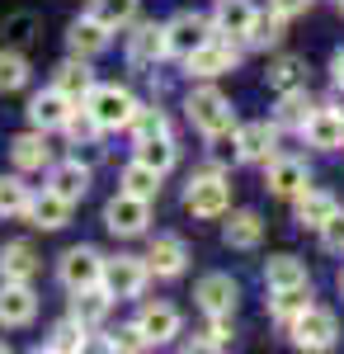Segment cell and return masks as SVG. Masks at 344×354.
<instances>
[{
	"label": "cell",
	"mask_w": 344,
	"mask_h": 354,
	"mask_svg": "<svg viewBox=\"0 0 344 354\" xmlns=\"http://www.w3.org/2000/svg\"><path fill=\"white\" fill-rule=\"evenodd\" d=\"M80 104L90 109V118H95L99 128H128V118H133V109H137L133 90H123V85H90V95H85Z\"/></svg>",
	"instance_id": "cell-1"
},
{
	"label": "cell",
	"mask_w": 344,
	"mask_h": 354,
	"mask_svg": "<svg viewBox=\"0 0 344 354\" xmlns=\"http://www.w3.org/2000/svg\"><path fill=\"white\" fill-rule=\"evenodd\" d=\"M184 208L193 213V218H222V213L231 208V185H227L217 170L193 175L189 189H184Z\"/></svg>",
	"instance_id": "cell-2"
},
{
	"label": "cell",
	"mask_w": 344,
	"mask_h": 354,
	"mask_svg": "<svg viewBox=\"0 0 344 354\" xmlns=\"http://www.w3.org/2000/svg\"><path fill=\"white\" fill-rule=\"evenodd\" d=\"M146 260H137V255H113L104 260V274H99V288H104L108 298H137L142 288H146Z\"/></svg>",
	"instance_id": "cell-3"
},
{
	"label": "cell",
	"mask_w": 344,
	"mask_h": 354,
	"mask_svg": "<svg viewBox=\"0 0 344 354\" xmlns=\"http://www.w3.org/2000/svg\"><path fill=\"white\" fill-rule=\"evenodd\" d=\"M288 326H292V345H297V350H330L335 335H340L335 312H325V307H307V312H297Z\"/></svg>",
	"instance_id": "cell-4"
},
{
	"label": "cell",
	"mask_w": 344,
	"mask_h": 354,
	"mask_svg": "<svg viewBox=\"0 0 344 354\" xmlns=\"http://www.w3.org/2000/svg\"><path fill=\"white\" fill-rule=\"evenodd\" d=\"M146 222H151V203L146 198H137V194H113L104 208V227L113 236H142L146 232Z\"/></svg>",
	"instance_id": "cell-5"
},
{
	"label": "cell",
	"mask_w": 344,
	"mask_h": 354,
	"mask_svg": "<svg viewBox=\"0 0 344 354\" xmlns=\"http://www.w3.org/2000/svg\"><path fill=\"white\" fill-rule=\"evenodd\" d=\"M184 109H189V123H193L198 133H217V128H231V123H236V118H231V104H227V95L212 90V85L193 90Z\"/></svg>",
	"instance_id": "cell-6"
},
{
	"label": "cell",
	"mask_w": 344,
	"mask_h": 354,
	"mask_svg": "<svg viewBox=\"0 0 344 354\" xmlns=\"http://www.w3.org/2000/svg\"><path fill=\"white\" fill-rule=\"evenodd\" d=\"M57 274H61V283H66L71 293H76V288H95L99 274H104V255H99L95 245H71V250L61 255Z\"/></svg>",
	"instance_id": "cell-7"
},
{
	"label": "cell",
	"mask_w": 344,
	"mask_h": 354,
	"mask_svg": "<svg viewBox=\"0 0 344 354\" xmlns=\"http://www.w3.org/2000/svg\"><path fill=\"white\" fill-rule=\"evenodd\" d=\"M165 28V53L170 57H189L198 43H208L212 33V19H203V15H193V10H184V15H175L170 24H160Z\"/></svg>",
	"instance_id": "cell-8"
},
{
	"label": "cell",
	"mask_w": 344,
	"mask_h": 354,
	"mask_svg": "<svg viewBox=\"0 0 344 354\" xmlns=\"http://www.w3.org/2000/svg\"><path fill=\"white\" fill-rule=\"evenodd\" d=\"M184 66H189V76H222V71H231L236 66V48L227 43V38H208V43H198L193 53L184 57Z\"/></svg>",
	"instance_id": "cell-9"
},
{
	"label": "cell",
	"mask_w": 344,
	"mask_h": 354,
	"mask_svg": "<svg viewBox=\"0 0 344 354\" xmlns=\"http://www.w3.org/2000/svg\"><path fill=\"white\" fill-rule=\"evenodd\" d=\"M193 298H198V307L208 317H231L236 312V279L231 274H203L198 288H193Z\"/></svg>",
	"instance_id": "cell-10"
},
{
	"label": "cell",
	"mask_w": 344,
	"mask_h": 354,
	"mask_svg": "<svg viewBox=\"0 0 344 354\" xmlns=\"http://www.w3.org/2000/svg\"><path fill=\"white\" fill-rule=\"evenodd\" d=\"M38 317V298L28 283H5L0 279V326H28Z\"/></svg>",
	"instance_id": "cell-11"
},
{
	"label": "cell",
	"mask_w": 344,
	"mask_h": 354,
	"mask_svg": "<svg viewBox=\"0 0 344 354\" xmlns=\"http://www.w3.org/2000/svg\"><path fill=\"white\" fill-rule=\"evenodd\" d=\"M302 137H307V147L340 151V147H344V113L340 109H316L307 123H302Z\"/></svg>",
	"instance_id": "cell-12"
},
{
	"label": "cell",
	"mask_w": 344,
	"mask_h": 354,
	"mask_svg": "<svg viewBox=\"0 0 344 354\" xmlns=\"http://www.w3.org/2000/svg\"><path fill=\"white\" fill-rule=\"evenodd\" d=\"M38 250L28 241H5L0 245V279L5 283H33V274H38Z\"/></svg>",
	"instance_id": "cell-13"
},
{
	"label": "cell",
	"mask_w": 344,
	"mask_h": 354,
	"mask_svg": "<svg viewBox=\"0 0 344 354\" xmlns=\"http://www.w3.org/2000/svg\"><path fill=\"white\" fill-rule=\"evenodd\" d=\"M66 113H71V100L61 95V90H38L33 100H28V123L38 128V133H52V128H61L66 123Z\"/></svg>",
	"instance_id": "cell-14"
},
{
	"label": "cell",
	"mask_w": 344,
	"mask_h": 354,
	"mask_svg": "<svg viewBox=\"0 0 344 354\" xmlns=\"http://www.w3.org/2000/svg\"><path fill=\"white\" fill-rule=\"evenodd\" d=\"M24 218L33 222V227H43V232H57V227H66V222H71V203H66L61 194H52V189L28 194Z\"/></svg>",
	"instance_id": "cell-15"
},
{
	"label": "cell",
	"mask_w": 344,
	"mask_h": 354,
	"mask_svg": "<svg viewBox=\"0 0 344 354\" xmlns=\"http://www.w3.org/2000/svg\"><path fill=\"white\" fill-rule=\"evenodd\" d=\"M137 330L146 335V345H165V340L180 335V312H175L170 302H151V307H142Z\"/></svg>",
	"instance_id": "cell-16"
},
{
	"label": "cell",
	"mask_w": 344,
	"mask_h": 354,
	"mask_svg": "<svg viewBox=\"0 0 344 354\" xmlns=\"http://www.w3.org/2000/svg\"><path fill=\"white\" fill-rule=\"evenodd\" d=\"M189 265V250L180 236H156L151 241V255H146V270L160 274V279H175V274H184Z\"/></svg>",
	"instance_id": "cell-17"
},
{
	"label": "cell",
	"mask_w": 344,
	"mask_h": 354,
	"mask_svg": "<svg viewBox=\"0 0 344 354\" xmlns=\"http://www.w3.org/2000/svg\"><path fill=\"white\" fill-rule=\"evenodd\" d=\"M66 43H71V53H76V57L90 62V57H99L108 48V28L99 24L95 15H85V19H76V24L66 28Z\"/></svg>",
	"instance_id": "cell-18"
},
{
	"label": "cell",
	"mask_w": 344,
	"mask_h": 354,
	"mask_svg": "<svg viewBox=\"0 0 344 354\" xmlns=\"http://www.w3.org/2000/svg\"><path fill=\"white\" fill-rule=\"evenodd\" d=\"M307 185H312V175H307V165H302V161H288V156L269 161V189L278 194V198H297Z\"/></svg>",
	"instance_id": "cell-19"
},
{
	"label": "cell",
	"mask_w": 344,
	"mask_h": 354,
	"mask_svg": "<svg viewBox=\"0 0 344 354\" xmlns=\"http://www.w3.org/2000/svg\"><path fill=\"white\" fill-rule=\"evenodd\" d=\"M48 189L61 194L66 203H80L85 189H90V170L80 161H61V165H52V175H48Z\"/></svg>",
	"instance_id": "cell-20"
},
{
	"label": "cell",
	"mask_w": 344,
	"mask_h": 354,
	"mask_svg": "<svg viewBox=\"0 0 344 354\" xmlns=\"http://www.w3.org/2000/svg\"><path fill=\"white\" fill-rule=\"evenodd\" d=\"M52 85L71 100V104H80V100L90 95V85H95V71H90V62H85V57H71V62H61V66H57V81Z\"/></svg>",
	"instance_id": "cell-21"
},
{
	"label": "cell",
	"mask_w": 344,
	"mask_h": 354,
	"mask_svg": "<svg viewBox=\"0 0 344 354\" xmlns=\"http://www.w3.org/2000/svg\"><path fill=\"white\" fill-rule=\"evenodd\" d=\"M108 307H113V298H108L99 283H95V288H76V298H71V322H80V326L90 330L108 317Z\"/></svg>",
	"instance_id": "cell-22"
},
{
	"label": "cell",
	"mask_w": 344,
	"mask_h": 354,
	"mask_svg": "<svg viewBox=\"0 0 344 354\" xmlns=\"http://www.w3.org/2000/svg\"><path fill=\"white\" fill-rule=\"evenodd\" d=\"M10 156H15L19 170H43V165H52V147H48V137L33 128V133H24V137L10 142Z\"/></svg>",
	"instance_id": "cell-23"
},
{
	"label": "cell",
	"mask_w": 344,
	"mask_h": 354,
	"mask_svg": "<svg viewBox=\"0 0 344 354\" xmlns=\"http://www.w3.org/2000/svg\"><path fill=\"white\" fill-rule=\"evenodd\" d=\"M250 19H255V5L250 0H217V10H212V28L217 33H231V38H245Z\"/></svg>",
	"instance_id": "cell-24"
},
{
	"label": "cell",
	"mask_w": 344,
	"mask_h": 354,
	"mask_svg": "<svg viewBox=\"0 0 344 354\" xmlns=\"http://www.w3.org/2000/svg\"><path fill=\"white\" fill-rule=\"evenodd\" d=\"M128 57H133L137 66L160 62V57H165V28H160V24H137L133 38H128Z\"/></svg>",
	"instance_id": "cell-25"
},
{
	"label": "cell",
	"mask_w": 344,
	"mask_h": 354,
	"mask_svg": "<svg viewBox=\"0 0 344 354\" xmlns=\"http://www.w3.org/2000/svg\"><path fill=\"white\" fill-rule=\"evenodd\" d=\"M269 293H274V298H269V317H274V322H283V326H288L297 312H307V307H312V288H307V283L269 288Z\"/></svg>",
	"instance_id": "cell-26"
},
{
	"label": "cell",
	"mask_w": 344,
	"mask_h": 354,
	"mask_svg": "<svg viewBox=\"0 0 344 354\" xmlns=\"http://www.w3.org/2000/svg\"><path fill=\"white\" fill-rule=\"evenodd\" d=\"M316 113V100L302 90V85H292V90H283V100H278V128H297L302 133V123Z\"/></svg>",
	"instance_id": "cell-27"
},
{
	"label": "cell",
	"mask_w": 344,
	"mask_h": 354,
	"mask_svg": "<svg viewBox=\"0 0 344 354\" xmlns=\"http://www.w3.org/2000/svg\"><path fill=\"white\" fill-rule=\"evenodd\" d=\"M335 208H340L335 194H325V189H312V185H307V189L297 194V222H302V227H321Z\"/></svg>",
	"instance_id": "cell-28"
},
{
	"label": "cell",
	"mask_w": 344,
	"mask_h": 354,
	"mask_svg": "<svg viewBox=\"0 0 344 354\" xmlns=\"http://www.w3.org/2000/svg\"><path fill=\"white\" fill-rule=\"evenodd\" d=\"M260 236H265V222H260V213H231V222H227V245H236V250H255L260 245Z\"/></svg>",
	"instance_id": "cell-29"
},
{
	"label": "cell",
	"mask_w": 344,
	"mask_h": 354,
	"mask_svg": "<svg viewBox=\"0 0 344 354\" xmlns=\"http://www.w3.org/2000/svg\"><path fill=\"white\" fill-rule=\"evenodd\" d=\"M137 161H142V165H151L156 175H165V170L175 165V142H170V133L142 137V142H137Z\"/></svg>",
	"instance_id": "cell-30"
},
{
	"label": "cell",
	"mask_w": 344,
	"mask_h": 354,
	"mask_svg": "<svg viewBox=\"0 0 344 354\" xmlns=\"http://www.w3.org/2000/svg\"><path fill=\"white\" fill-rule=\"evenodd\" d=\"M236 137H240V161H269L274 156V128L269 123H250Z\"/></svg>",
	"instance_id": "cell-31"
},
{
	"label": "cell",
	"mask_w": 344,
	"mask_h": 354,
	"mask_svg": "<svg viewBox=\"0 0 344 354\" xmlns=\"http://www.w3.org/2000/svg\"><path fill=\"white\" fill-rule=\"evenodd\" d=\"M265 283L269 288H292V283H307V265L292 260V255H274L265 265Z\"/></svg>",
	"instance_id": "cell-32"
},
{
	"label": "cell",
	"mask_w": 344,
	"mask_h": 354,
	"mask_svg": "<svg viewBox=\"0 0 344 354\" xmlns=\"http://www.w3.org/2000/svg\"><path fill=\"white\" fill-rule=\"evenodd\" d=\"M283 24H288L283 15H274V10L260 15V10H255V19H250V28H245V43H250V48H274V43L283 38Z\"/></svg>",
	"instance_id": "cell-33"
},
{
	"label": "cell",
	"mask_w": 344,
	"mask_h": 354,
	"mask_svg": "<svg viewBox=\"0 0 344 354\" xmlns=\"http://www.w3.org/2000/svg\"><path fill=\"white\" fill-rule=\"evenodd\" d=\"M123 194H137V198H146V203H151V198L160 194V175L151 170V165H142L133 156V165L123 170Z\"/></svg>",
	"instance_id": "cell-34"
},
{
	"label": "cell",
	"mask_w": 344,
	"mask_h": 354,
	"mask_svg": "<svg viewBox=\"0 0 344 354\" xmlns=\"http://www.w3.org/2000/svg\"><path fill=\"white\" fill-rule=\"evenodd\" d=\"M208 161H212V165H236V161H240L236 123H231V128H217V133H208Z\"/></svg>",
	"instance_id": "cell-35"
},
{
	"label": "cell",
	"mask_w": 344,
	"mask_h": 354,
	"mask_svg": "<svg viewBox=\"0 0 344 354\" xmlns=\"http://www.w3.org/2000/svg\"><path fill=\"white\" fill-rule=\"evenodd\" d=\"M265 81L274 85L278 95H283V90H292V85L307 81V62H302V57H278V62L265 71Z\"/></svg>",
	"instance_id": "cell-36"
},
{
	"label": "cell",
	"mask_w": 344,
	"mask_h": 354,
	"mask_svg": "<svg viewBox=\"0 0 344 354\" xmlns=\"http://www.w3.org/2000/svg\"><path fill=\"white\" fill-rule=\"evenodd\" d=\"M90 15L113 33V28H123V24H133V19H137V0H95Z\"/></svg>",
	"instance_id": "cell-37"
},
{
	"label": "cell",
	"mask_w": 344,
	"mask_h": 354,
	"mask_svg": "<svg viewBox=\"0 0 344 354\" xmlns=\"http://www.w3.org/2000/svg\"><path fill=\"white\" fill-rule=\"evenodd\" d=\"M28 208V185L24 180H0V218H24Z\"/></svg>",
	"instance_id": "cell-38"
},
{
	"label": "cell",
	"mask_w": 344,
	"mask_h": 354,
	"mask_svg": "<svg viewBox=\"0 0 344 354\" xmlns=\"http://www.w3.org/2000/svg\"><path fill=\"white\" fill-rule=\"evenodd\" d=\"M90 340H85V326L80 322H61V326H52V335H48V350H61V354H76L85 350Z\"/></svg>",
	"instance_id": "cell-39"
},
{
	"label": "cell",
	"mask_w": 344,
	"mask_h": 354,
	"mask_svg": "<svg viewBox=\"0 0 344 354\" xmlns=\"http://www.w3.org/2000/svg\"><path fill=\"white\" fill-rule=\"evenodd\" d=\"M24 81H28V62L19 53H0V95L19 90Z\"/></svg>",
	"instance_id": "cell-40"
},
{
	"label": "cell",
	"mask_w": 344,
	"mask_h": 354,
	"mask_svg": "<svg viewBox=\"0 0 344 354\" xmlns=\"http://www.w3.org/2000/svg\"><path fill=\"white\" fill-rule=\"evenodd\" d=\"M61 133L71 137V142H95L104 128L90 118V109H71V113H66V123H61Z\"/></svg>",
	"instance_id": "cell-41"
},
{
	"label": "cell",
	"mask_w": 344,
	"mask_h": 354,
	"mask_svg": "<svg viewBox=\"0 0 344 354\" xmlns=\"http://www.w3.org/2000/svg\"><path fill=\"white\" fill-rule=\"evenodd\" d=\"M128 128H133L137 142H142V137H156V133H165V113H160V109H142V104H137L133 118H128Z\"/></svg>",
	"instance_id": "cell-42"
},
{
	"label": "cell",
	"mask_w": 344,
	"mask_h": 354,
	"mask_svg": "<svg viewBox=\"0 0 344 354\" xmlns=\"http://www.w3.org/2000/svg\"><path fill=\"white\" fill-rule=\"evenodd\" d=\"M236 340V326H231V317H212V326H208V335L198 340V350H227Z\"/></svg>",
	"instance_id": "cell-43"
},
{
	"label": "cell",
	"mask_w": 344,
	"mask_h": 354,
	"mask_svg": "<svg viewBox=\"0 0 344 354\" xmlns=\"http://www.w3.org/2000/svg\"><path fill=\"white\" fill-rule=\"evenodd\" d=\"M316 232H321V241L330 245V250H344V213H340V208H335V213H330V218L321 222Z\"/></svg>",
	"instance_id": "cell-44"
},
{
	"label": "cell",
	"mask_w": 344,
	"mask_h": 354,
	"mask_svg": "<svg viewBox=\"0 0 344 354\" xmlns=\"http://www.w3.org/2000/svg\"><path fill=\"white\" fill-rule=\"evenodd\" d=\"M104 350H146V335L137 326H123V330H113L104 340Z\"/></svg>",
	"instance_id": "cell-45"
},
{
	"label": "cell",
	"mask_w": 344,
	"mask_h": 354,
	"mask_svg": "<svg viewBox=\"0 0 344 354\" xmlns=\"http://www.w3.org/2000/svg\"><path fill=\"white\" fill-rule=\"evenodd\" d=\"M307 5H312V0H269V10H274V15H283V19H292V15H302Z\"/></svg>",
	"instance_id": "cell-46"
},
{
	"label": "cell",
	"mask_w": 344,
	"mask_h": 354,
	"mask_svg": "<svg viewBox=\"0 0 344 354\" xmlns=\"http://www.w3.org/2000/svg\"><path fill=\"white\" fill-rule=\"evenodd\" d=\"M330 71H335V81L344 85V48H340V53H335V62H330Z\"/></svg>",
	"instance_id": "cell-47"
},
{
	"label": "cell",
	"mask_w": 344,
	"mask_h": 354,
	"mask_svg": "<svg viewBox=\"0 0 344 354\" xmlns=\"http://www.w3.org/2000/svg\"><path fill=\"white\" fill-rule=\"evenodd\" d=\"M340 288H344V274H340Z\"/></svg>",
	"instance_id": "cell-48"
},
{
	"label": "cell",
	"mask_w": 344,
	"mask_h": 354,
	"mask_svg": "<svg viewBox=\"0 0 344 354\" xmlns=\"http://www.w3.org/2000/svg\"><path fill=\"white\" fill-rule=\"evenodd\" d=\"M340 10H344V0H340Z\"/></svg>",
	"instance_id": "cell-49"
}]
</instances>
